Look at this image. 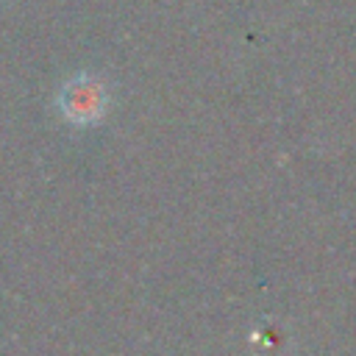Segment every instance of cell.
<instances>
[{
    "label": "cell",
    "mask_w": 356,
    "mask_h": 356,
    "mask_svg": "<svg viewBox=\"0 0 356 356\" xmlns=\"http://www.w3.org/2000/svg\"><path fill=\"white\" fill-rule=\"evenodd\" d=\"M103 89L92 81H75L61 95V108L75 122H92L103 114Z\"/></svg>",
    "instance_id": "cell-1"
}]
</instances>
